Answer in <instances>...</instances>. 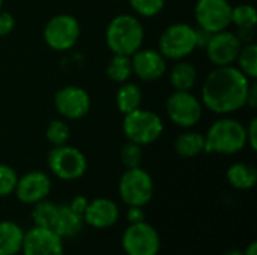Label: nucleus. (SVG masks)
<instances>
[{
    "label": "nucleus",
    "mask_w": 257,
    "mask_h": 255,
    "mask_svg": "<svg viewBox=\"0 0 257 255\" xmlns=\"http://www.w3.org/2000/svg\"><path fill=\"white\" fill-rule=\"evenodd\" d=\"M84 219L83 215L74 212L68 204H59L57 207V215L54 219V224L51 230L63 240L74 239L77 237L83 228H84Z\"/></svg>",
    "instance_id": "nucleus-18"
},
{
    "label": "nucleus",
    "mask_w": 257,
    "mask_h": 255,
    "mask_svg": "<svg viewBox=\"0 0 257 255\" xmlns=\"http://www.w3.org/2000/svg\"><path fill=\"white\" fill-rule=\"evenodd\" d=\"M3 5H5V0H0V11L3 9Z\"/></svg>",
    "instance_id": "nucleus-40"
},
{
    "label": "nucleus",
    "mask_w": 257,
    "mask_h": 255,
    "mask_svg": "<svg viewBox=\"0 0 257 255\" xmlns=\"http://www.w3.org/2000/svg\"><path fill=\"white\" fill-rule=\"evenodd\" d=\"M224 255H244V252H242L241 249H235V248H233V249H229Z\"/></svg>",
    "instance_id": "nucleus-39"
},
{
    "label": "nucleus",
    "mask_w": 257,
    "mask_h": 255,
    "mask_svg": "<svg viewBox=\"0 0 257 255\" xmlns=\"http://www.w3.org/2000/svg\"><path fill=\"white\" fill-rule=\"evenodd\" d=\"M92 107L90 95L80 86H65L54 95V108L65 120H80L89 114Z\"/></svg>",
    "instance_id": "nucleus-12"
},
{
    "label": "nucleus",
    "mask_w": 257,
    "mask_h": 255,
    "mask_svg": "<svg viewBox=\"0 0 257 255\" xmlns=\"http://www.w3.org/2000/svg\"><path fill=\"white\" fill-rule=\"evenodd\" d=\"M45 138L53 147L68 144L71 138V129L65 119H53L45 128Z\"/></svg>",
    "instance_id": "nucleus-28"
},
{
    "label": "nucleus",
    "mask_w": 257,
    "mask_h": 255,
    "mask_svg": "<svg viewBox=\"0 0 257 255\" xmlns=\"http://www.w3.org/2000/svg\"><path fill=\"white\" fill-rule=\"evenodd\" d=\"M24 230L14 221H0V255L21 254Z\"/></svg>",
    "instance_id": "nucleus-19"
},
{
    "label": "nucleus",
    "mask_w": 257,
    "mask_h": 255,
    "mask_svg": "<svg viewBox=\"0 0 257 255\" xmlns=\"http://www.w3.org/2000/svg\"><path fill=\"white\" fill-rule=\"evenodd\" d=\"M133 75L151 83L167 74V60L157 48H140L131 56Z\"/></svg>",
    "instance_id": "nucleus-15"
},
{
    "label": "nucleus",
    "mask_w": 257,
    "mask_h": 255,
    "mask_svg": "<svg viewBox=\"0 0 257 255\" xmlns=\"http://www.w3.org/2000/svg\"><path fill=\"white\" fill-rule=\"evenodd\" d=\"M229 185L238 191H250L257 183V170L253 164L235 162L226 171Z\"/></svg>",
    "instance_id": "nucleus-20"
},
{
    "label": "nucleus",
    "mask_w": 257,
    "mask_h": 255,
    "mask_svg": "<svg viewBox=\"0 0 257 255\" xmlns=\"http://www.w3.org/2000/svg\"><path fill=\"white\" fill-rule=\"evenodd\" d=\"M166 113L178 128L191 129L203 116V104L191 90H175L166 101Z\"/></svg>",
    "instance_id": "nucleus-9"
},
{
    "label": "nucleus",
    "mask_w": 257,
    "mask_h": 255,
    "mask_svg": "<svg viewBox=\"0 0 257 255\" xmlns=\"http://www.w3.org/2000/svg\"><path fill=\"white\" fill-rule=\"evenodd\" d=\"M242 47V42L236 36L235 32H230L229 29L212 33L208 45L205 47L206 56L209 62L218 68V66H230L235 65V60L239 54V50Z\"/></svg>",
    "instance_id": "nucleus-13"
},
{
    "label": "nucleus",
    "mask_w": 257,
    "mask_h": 255,
    "mask_svg": "<svg viewBox=\"0 0 257 255\" xmlns=\"http://www.w3.org/2000/svg\"><path fill=\"white\" fill-rule=\"evenodd\" d=\"M15 29V18L11 12L2 9L0 11V38L8 36L9 33H12V30Z\"/></svg>",
    "instance_id": "nucleus-32"
},
{
    "label": "nucleus",
    "mask_w": 257,
    "mask_h": 255,
    "mask_svg": "<svg viewBox=\"0 0 257 255\" xmlns=\"http://www.w3.org/2000/svg\"><path fill=\"white\" fill-rule=\"evenodd\" d=\"M51 177L45 171L33 170L18 177L14 195L23 204L33 206L45 200L51 192Z\"/></svg>",
    "instance_id": "nucleus-14"
},
{
    "label": "nucleus",
    "mask_w": 257,
    "mask_h": 255,
    "mask_svg": "<svg viewBox=\"0 0 257 255\" xmlns=\"http://www.w3.org/2000/svg\"><path fill=\"white\" fill-rule=\"evenodd\" d=\"M244 255H257V242L253 240L251 243H248V246L242 251Z\"/></svg>",
    "instance_id": "nucleus-38"
},
{
    "label": "nucleus",
    "mask_w": 257,
    "mask_h": 255,
    "mask_svg": "<svg viewBox=\"0 0 257 255\" xmlns=\"http://www.w3.org/2000/svg\"><path fill=\"white\" fill-rule=\"evenodd\" d=\"M235 33L242 44L254 42V29H236Z\"/></svg>",
    "instance_id": "nucleus-36"
},
{
    "label": "nucleus",
    "mask_w": 257,
    "mask_h": 255,
    "mask_svg": "<svg viewBox=\"0 0 257 255\" xmlns=\"http://www.w3.org/2000/svg\"><path fill=\"white\" fill-rule=\"evenodd\" d=\"M236 68L247 75L250 80L257 78V44L250 42V44H242L239 54L235 60Z\"/></svg>",
    "instance_id": "nucleus-25"
},
{
    "label": "nucleus",
    "mask_w": 257,
    "mask_h": 255,
    "mask_svg": "<svg viewBox=\"0 0 257 255\" xmlns=\"http://www.w3.org/2000/svg\"><path fill=\"white\" fill-rule=\"evenodd\" d=\"M23 255H65L63 239H60L53 230L42 227H32L24 233Z\"/></svg>",
    "instance_id": "nucleus-16"
},
{
    "label": "nucleus",
    "mask_w": 257,
    "mask_h": 255,
    "mask_svg": "<svg viewBox=\"0 0 257 255\" xmlns=\"http://www.w3.org/2000/svg\"><path fill=\"white\" fill-rule=\"evenodd\" d=\"M105 74L113 83H117V84L130 81V78L133 77L131 57L122 56V54H113L107 63Z\"/></svg>",
    "instance_id": "nucleus-24"
},
{
    "label": "nucleus",
    "mask_w": 257,
    "mask_h": 255,
    "mask_svg": "<svg viewBox=\"0 0 257 255\" xmlns=\"http://www.w3.org/2000/svg\"><path fill=\"white\" fill-rule=\"evenodd\" d=\"M232 24L236 26V29H256V8L250 3L232 6Z\"/></svg>",
    "instance_id": "nucleus-27"
},
{
    "label": "nucleus",
    "mask_w": 257,
    "mask_h": 255,
    "mask_svg": "<svg viewBox=\"0 0 257 255\" xmlns=\"http://www.w3.org/2000/svg\"><path fill=\"white\" fill-rule=\"evenodd\" d=\"M122 131L128 141L143 147L154 144L163 135L164 122L158 113L140 107L123 116Z\"/></svg>",
    "instance_id": "nucleus-4"
},
{
    "label": "nucleus",
    "mask_w": 257,
    "mask_h": 255,
    "mask_svg": "<svg viewBox=\"0 0 257 255\" xmlns=\"http://www.w3.org/2000/svg\"><path fill=\"white\" fill-rule=\"evenodd\" d=\"M120 162L125 167V170L128 168H136V167H142V161H143V147L128 141L126 144L122 146L120 149Z\"/></svg>",
    "instance_id": "nucleus-30"
},
{
    "label": "nucleus",
    "mask_w": 257,
    "mask_h": 255,
    "mask_svg": "<svg viewBox=\"0 0 257 255\" xmlns=\"http://www.w3.org/2000/svg\"><path fill=\"white\" fill-rule=\"evenodd\" d=\"M120 218V210L116 201L108 197H98L89 201L83 219L84 224L95 230H107L117 224Z\"/></svg>",
    "instance_id": "nucleus-17"
},
{
    "label": "nucleus",
    "mask_w": 257,
    "mask_h": 255,
    "mask_svg": "<svg viewBox=\"0 0 257 255\" xmlns=\"http://www.w3.org/2000/svg\"><path fill=\"white\" fill-rule=\"evenodd\" d=\"M119 197L126 206L145 207L154 197L155 185L152 176L143 168H128L119 179Z\"/></svg>",
    "instance_id": "nucleus-8"
},
{
    "label": "nucleus",
    "mask_w": 257,
    "mask_h": 255,
    "mask_svg": "<svg viewBox=\"0 0 257 255\" xmlns=\"http://www.w3.org/2000/svg\"><path fill=\"white\" fill-rule=\"evenodd\" d=\"M245 107H250V108H256L257 107V84L254 83V80L250 83L248 93H247V104H245Z\"/></svg>",
    "instance_id": "nucleus-37"
},
{
    "label": "nucleus",
    "mask_w": 257,
    "mask_h": 255,
    "mask_svg": "<svg viewBox=\"0 0 257 255\" xmlns=\"http://www.w3.org/2000/svg\"><path fill=\"white\" fill-rule=\"evenodd\" d=\"M126 221H128V224H137V222L146 221L143 207H139V206H128V210H126Z\"/></svg>",
    "instance_id": "nucleus-34"
},
{
    "label": "nucleus",
    "mask_w": 257,
    "mask_h": 255,
    "mask_svg": "<svg viewBox=\"0 0 257 255\" xmlns=\"http://www.w3.org/2000/svg\"><path fill=\"white\" fill-rule=\"evenodd\" d=\"M245 135H247V146H250L251 150L257 149V119L253 117L250 123L245 126Z\"/></svg>",
    "instance_id": "nucleus-33"
},
{
    "label": "nucleus",
    "mask_w": 257,
    "mask_h": 255,
    "mask_svg": "<svg viewBox=\"0 0 257 255\" xmlns=\"http://www.w3.org/2000/svg\"><path fill=\"white\" fill-rule=\"evenodd\" d=\"M197 78V68L185 59L175 62V65L169 71V80L175 90H193Z\"/></svg>",
    "instance_id": "nucleus-21"
},
{
    "label": "nucleus",
    "mask_w": 257,
    "mask_h": 255,
    "mask_svg": "<svg viewBox=\"0 0 257 255\" xmlns=\"http://www.w3.org/2000/svg\"><path fill=\"white\" fill-rule=\"evenodd\" d=\"M50 173L63 182L78 180L87 171V159L84 153L69 144L51 147L47 156Z\"/></svg>",
    "instance_id": "nucleus-6"
},
{
    "label": "nucleus",
    "mask_w": 257,
    "mask_h": 255,
    "mask_svg": "<svg viewBox=\"0 0 257 255\" xmlns=\"http://www.w3.org/2000/svg\"><path fill=\"white\" fill-rule=\"evenodd\" d=\"M81 35L80 21L71 14H57L44 26V41L48 48L57 53L72 50Z\"/></svg>",
    "instance_id": "nucleus-7"
},
{
    "label": "nucleus",
    "mask_w": 257,
    "mask_h": 255,
    "mask_svg": "<svg viewBox=\"0 0 257 255\" xmlns=\"http://www.w3.org/2000/svg\"><path fill=\"white\" fill-rule=\"evenodd\" d=\"M197 27L217 33L232 26V5L229 0H197L194 6Z\"/></svg>",
    "instance_id": "nucleus-11"
},
{
    "label": "nucleus",
    "mask_w": 257,
    "mask_h": 255,
    "mask_svg": "<svg viewBox=\"0 0 257 255\" xmlns=\"http://www.w3.org/2000/svg\"><path fill=\"white\" fill-rule=\"evenodd\" d=\"M142 102H143V92L140 86H137L136 83H130V81L119 84V89L114 96V104L119 113L125 116L140 108Z\"/></svg>",
    "instance_id": "nucleus-23"
},
{
    "label": "nucleus",
    "mask_w": 257,
    "mask_h": 255,
    "mask_svg": "<svg viewBox=\"0 0 257 255\" xmlns=\"http://www.w3.org/2000/svg\"><path fill=\"white\" fill-rule=\"evenodd\" d=\"M17 182H18L17 171L8 164H0V198L12 195Z\"/></svg>",
    "instance_id": "nucleus-31"
},
{
    "label": "nucleus",
    "mask_w": 257,
    "mask_h": 255,
    "mask_svg": "<svg viewBox=\"0 0 257 255\" xmlns=\"http://www.w3.org/2000/svg\"><path fill=\"white\" fill-rule=\"evenodd\" d=\"M145 27L134 14H119L110 20L105 29V45L113 54L133 56L143 47Z\"/></svg>",
    "instance_id": "nucleus-2"
},
{
    "label": "nucleus",
    "mask_w": 257,
    "mask_h": 255,
    "mask_svg": "<svg viewBox=\"0 0 257 255\" xmlns=\"http://www.w3.org/2000/svg\"><path fill=\"white\" fill-rule=\"evenodd\" d=\"M175 152L184 159H193L205 153V134L197 131H185L175 140Z\"/></svg>",
    "instance_id": "nucleus-22"
},
{
    "label": "nucleus",
    "mask_w": 257,
    "mask_h": 255,
    "mask_svg": "<svg viewBox=\"0 0 257 255\" xmlns=\"http://www.w3.org/2000/svg\"><path fill=\"white\" fill-rule=\"evenodd\" d=\"M245 146V125L229 116H221L205 134V153L229 156L242 152Z\"/></svg>",
    "instance_id": "nucleus-3"
},
{
    "label": "nucleus",
    "mask_w": 257,
    "mask_h": 255,
    "mask_svg": "<svg viewBox=\"0 0 257 255\" xmlns=\"http://www.w3.org/2000/svg\"><path fill=\"white\" fill-rule=\"evenodd\" d=\"M250 80L235 65L218 66L208 74L200 89L203 108L218 116H230L247 104Z\"/></svg>",
    "instance_id": "nucleus-1"
},
{
    "label": "nucleus",
    "mask_w": 257,
    "mask_h": 255,
    "mask_svg": "<svg viewBox=\"0 0 257 255\" xmlns=\"http://www.w3.org/2000/svg\"><path fill=\"white\" fill-rule=\"evenodd\" d=\"M57 207L59 204L48 201L47 198L33 204L32 209V221L35 227H42V228H50L54 224L56 215H57Z\"/></svg>",
    "instance_id": "nucleus-26"
},
{
    "label": "nucleus",
    "mask_w": 257,
    "mask_h": 255,
    "mask_svg": "<svg viewBox=\"0 0 257 255\" xmlns=\"http://www.w3.org/2000/svg\"><path fill=\"white\" fill-rule=\"evenodd\" d=\"M87 204H89V198H87V197H84V195H75V197L71 200V203H69L68 206H69L74 212L83 215L84 210H86V207H87Z\"/></svg>",
    "instance_id": "nucleus-35"
},
{
    "label": "nucleus",
    "mask_w": 257,
    "mask_h": 255,
    "mask_svg": "<svg viewBox=\"0 0 257 255\" xmlns=\"http://www.w3.org/2000/svg\"><path fill=\"white\" fill-rule=\"evenodd\" d=\"M133 12L137 17L154 18L161 14L166 6V0H128Z\"/></svg>",
    "instance_id": "nucleus-29"
},
{
    "label": "nucleus",
    "mask_w": 257,
    "mask_h": 255,
    "mask_svg": "<svg viewBox=\"0 0 257 255\" xmlns=\"http://www.w3.org/2000/svg\"><path fill=\"white\" fill-rule=\"evenodd\" d=\"M107 2H114V0H107Z\"/></svg>",
    "instance_id": "nucleus-41"
},
{
    "label": "nucleus",
    "mask_w": 257,
    "mask_h": 255,
    "mask_svg": "<svg viewBox=\"0 0 257 255\" xmlns=\"http://www.w3.org/2000/svg\"><path fill=\"white\" fill-rule=\"evenodd\" d=\"M166 60H184L197 50V30L188 23H173L164 29L157 48Z\"/></svg>",
    "instance_id": "nucleus-5"
},
{
    "label": "nucleus",
    "mask_w": 257,
    "mask_h": 255,
    "mask_svg": "<svg viewBox=\"0 0 257 255\" xmlns=\"http://www.w3.org/2000/svg\"><path fill=\"white\" fill-rule=\"evenodd\" d=\"M120 243L125 255H158L161 249V237L157 228L146 221L128 224Z\"/></svg>",
    "instance_id": "nucleus-10"
}]
</instances>
